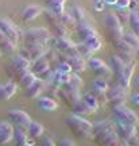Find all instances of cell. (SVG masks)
Masks as SVG:
<instances>
[{
	"label": "cell",
	"instance_id": "6da1fadb",
	"mask_svg": "<svg viewBox=\"0 0 139 146\" xmlns=\"http://www.w3.org/2000/svg\"><path fill=\"white\" fill-rule=\"evenodd\" d=\"M95 142L99 146H119L118 131L112 120H97L93 123L92 134Z\"/></svg>",
	"mask_w": 139,
	"mask_h": 146
},
{
	"label": "cell",
	"instance_id": "7a4b0ae2",
	"mask_svg": "<svg viewBox=\"0 0 139 146\" xmlns=\"http://www.w3.org/2000/svg\"><path fill=\"white\" fill-rule=\"evenodd\" d=\"M65 125L73 133V135L78 138V139L88 138L92 134L93 123L89 122L88 119H85V118H83V116H78V115L74 114L68 115L66 119H65Z\"/></svg>",
	"mask_w": 139,
	"mask_h": 146
},
{
	"label": "cell",
	"instance_id": "3957f363",
	"mask_svg": "<svg viewBox=\"0 0 139 146\" xmlns=\"http://www.w3.org/2000/svg\"><path fill=\"white\" fill-rule=\"evenodd\" d=\"M22 36H23L24 47L34 46V45H43V43L49 45V39L52 36V33L45 27H32V29H28L27 31L23 33Z\"/></svg>",
	"mask_w": 139,
	"mask_h": 146
},
{
	"label": "cell",
	"instance_id": "277c9868",
	"mask_svg": "<svg viewBox=\"0 0 139 146\" xmlns=\"http://www.w3.org/2000/svg\"><path fill=\"white\" fill-rule=\"evenodd\" d=\"M113 115L116 118L118 123H123V125H130L136 127L139 123V116L135 114L131 108H128L126 104H118L112 107Z\"/></svg>",
	"mask_w": 139,
	"mask_h": 146
},
{
	"label": "cell",
	"instance_id": "5b68a950",
	"mask_svg": "<svg viewBox=\"0 0 139 146\" xmlns=\"http://www.w3.org/2000/svg\"><path fill=\"white\" fill-rule=\"evenodd\" d=\"M30 68H31V61H28L27 58L22 57L21 54H19V56H16V57L12 60V62L7 66V74L12 78L19 80L24 73H27L30 70Z\"/></svg>",
	"mask_w": 139,
	"mask_h": 146
},
{
	"label": "cell",
	"instance_id": "8992f818",
	"mask_svg": "<svg viewBox=\"0 0 139 146\" xmlns=\"http://www.w3.org/2000/svg\"><path fill=\"white\" fill-rule=\"evenodd\" d=\"M104 23H105V26H107L109 38L112 39V42L122 38V35H123V33H124L123 25L120 23V21L118 19V16L115 15V12H105Z\"/></svg>",
	"mask_w": 139,
	"mask_h": 146
},
{
	"label": "cell",
	"instance_id": "52a82bcc",
	"mask_svg": "<svg viewBox=\"0 0 139 146\" xmlns=\"http://www.w3.org/2000/svg\"><path fill=\"white\" fill-rule=\"evenodd\" d=\"M0 33L3 34L4 38L12 41L16 45H18V42L21 39V36L23 35L21 33V30L7 18H0Z\"/></svg>",
	"mask_w": 139,
	"mask_h": 146
},
{
	"label": "cell",
	"instance_id": "ba28073f",
	"mask_svg": "<svg viewBox=\"0 0 139 146\" xmlns=\"http://www.w3.org/2000/svg\"><path fill=\"white\" fill-rule=\"evenodd\" d=\"M127 95H128V89H124L120 85L115 84L112 87H109L107 91V99L111 103V107H113L118 104H124Z\"/></svg>",
	"mask_w": 139,
	"mask_h": 146
},
{
	"label": "cell",
	"instance_id": "9c48e42d",
	"mask_svg": "<svg viewBox=\"0 0 139 146\" xmlns=\"http://www.w3.org/2000/svg\"><path fill=\"white\" fill-rule=\"evenodd\" d=\"M87 66H89V68L92 69V70L96 73L97 76H100V77H109V76L112 74L111 68H109L108 65L104 62L103 60H100V58H97V57L88 58Z\"/></svg>",
	"mask_w": 139,
	"mask_h": 146
},
{
	"label": "cell",
	"instance_id": "30bf717a",
	"mask_svg": "<svg viewBox=\"0 0 139 146\" xmlns=\"http://www.w3.org/2000/svg\"><path fill=\"white\" fill-rule=\"evenodd\" d=\"M135 72V60H131V61H127L126 65H124V69L122 74L119 76L118 78V85H120L122 88L124 89H130V83H131V78H132V74Z\"/></svg>",
	"mask_w": 139,
	"mask_h": 146
},
{
	"label": "cell",
	"instance_id": "8fae6325",
	"mask_svg": "<svg viewBox=\"0 0 139 146\" xmlns=\"http://www.w3.org/2000/svg\"><path fill=\"white\" fill-rule=\"evenodd\" d=\"M8 119L11 120L10 123L15 126H19V127H24L27 129V126L30 125L31 122V118L30 115L24 112V111H22V110H11L10 112H8Z\"/></svg>",
	"mask_w": 139,
	"mask_h": 146
},
{
	"label": "cell",
	"instance_id": "7c38bea8",
	"mask_svg": "<svg viewBox=\"0 0 139 146\" xmlns=\"http://www.w3.org/2000/svg\"><path fill=\"white\" fill-rule=\"evenodd\" d=\"M65 62L69 64V66H70V69H72L73 73H76V74H78V73L84 72L85 69H87V62H85V60H84L83 57H80L78 54H73V56H65Z\"/></svg>",
	"mask_w": 139,
	"mask_h": 146
},
{
	"label": "cell",
	"instance_id": "4fadbf2b",
	"mask_svg": "<svg viewBox=\"0 0 139 146\" xmlns=\"http://www.w3.org/2000/svg\"><path fill=\"white\" fill-rule=\"evenodd\" d=\"M60 52L65 53L66 56H73L76 53V43L68 36V38H56V46Z\"/></svg>",
	"mask_w": 139,
	"mask_h": 146
},
{
	"label": "cell",
	"instance_id": "5bb4252c",
	"mask_svg": "<svg viewBox=\"0 0 139 146\" xmlns=\"http://www.w3.org/2000/svg\"><path fill=\"white\" fill-rule=\"evenodd\" d=\"M76 29H77V33H78V35H80V38H81V42H85V41H88L89 38H93V36L99 35V33L96 31L91 25H88L85 22L77 23Z\"/></svg>",
	"mask_w": 139,
	"mask_h": 146
},
{
	"label": "cell",
	"instance_id": "9a60e30c",
	"mask_svg": "<svg viewBox=\"0 0 139 146\" xmlns=\"http://www.w3.org/2000/svg\"><path fill=\"white\" fill-rule=\"evenodd\" d=\"M12 138H14V126L7 120L0 122V145L8 143Z\"/></svg>",
	"mask_w": 139,
	"mask_h": 146
},
{
	"label": "cell",
	"instance_id": "2e32d148",
	"mask_svg": "<svg viewBox=\"0 0 139 146\" xmlns=\"http://www.w3.org/2000/svg\"><path fill=\"white\" fill-rule=\"evenodd\" d=\"M18 91V84L14 81H7V83L0 85V102H7L10 100Z\"/></svg>",
	"mask_w": 139,
	"mask_h": 146
},
{
	"label": "cell",
	"instance_id": "e0dca14e",
	"mask_svg": "<svg viewBox=\"0 0 139 146\" xmlns=\"http://www.w3.org/2000/svg\"><path fill=\"white\" fill-rule=\"evenodd\" d=\"M43 14V8L41 5H36V4H32V5H28L23 10V14H22V18L24 22H31L36 19L39 15Z\"/></svg>",
	"mask_w": 139,
	"mask_h": 146
},
{
	"label": "cell",
	"instance_id": "ac0fdd59",
	"mask_svg": "<svg viewBox=\"0 0 139 146\" xmlns=\"http://www.w3.org/2000/svg\"><path fill=\"white\" fill-rule=\"evenodd\" d=\"M38 106L42 111L45 112H53L58 108V103L56 102V99L53 98H49V96H45V98H41L38 100Z\"/></svg>",
	"mask_w": 139,
	"mask_h": 146
},
{
	"label": "cell",
	"instance_id": "d6986e66",
	"mask_svg": "<svg viewBox=\"0 0 139 146\" xmlns=\"http://www.w3.org/2000/svg\"><path fill=\"white\" fill-rule=\"evenodd\" d=\"M28 134H27V129L24 127H19V126H16L15 129H14V138L12 139H15V143L16 146H24L28 141Z\"/></svg>",
	"mask_w": 139,
	"mask_h": 146
},
{
	"label": "cell",
	"instance_id": "ffe728a7",
	"mask_svg": "<svg viewBox=\"0 0 139 146\" xmlns=\"http://www.w3.org/2000/svg\"><path fill=\"white\" fill-rule=\"evenodd\" d=\"M81 100H83V103L87 106L88 110H89L91 112L97 111V108H99V99H97V96H96L95 94H92V92H85L84 96L81 98Z\"/></svg>",
	"mask_w": 139,
	"mask_h": 146
},
{
	"label": "cell",
	"instance_id": "44dd1931",
	"mask_svg": "<svg viewBox=\"0 0 139 146\" xmlns=\"http://www.w3.org/2000/svg\"><path fill=\"white\" fill-rule=\"evenodd\" d=\"M50 68V64L47 62V61H45L43 58H36L35 61H32L31 62V68H30V72H32L34 74H35V77H38L39 74H41L42 72H45L46 69Z\"/></svg>",
	"mask_w": 139,
	"mask_h": 146
},
{
	"label": "cell",
	"instance_id": "7402d4cb",
	"mask_svg": "<svg viewBox=\"0 0 139 146\" xmlns=\"http://www.w3.org/2000/svg\"><path fill=\"white\" fill-rule=\"evenodd\" d=\"M42 88H43V81H41L39 78H36L35 81L26 89V96L30 98V99H35L42 92Z\"/></svg>",
	"mask_w": 139,
	"mask_h": 146
},
{
	"label": "cell",
	"instance_id": "603a6c76",
	"mask_svg": "<svg viewBox=\"0 0 139 146\" xmlns=\"http://www.w3.org/2000/svg\"><path fill=\"white\" fill-rule=\"evenodd\" d=\"M81 87H83V78L80 77L78 74H76V73L70 74L69 81L65 85H62V88L69 89V91H80Z\"/></svg>",
	"mask_w": 139,
	"mask_h": 146
},
{
	"label": "cell",
	"instance_id": "cb8c5ba5",
	"mask_svg": "<svg viewBox=\"0 0 139 146\" xmlns=\"http://www.w3.org/2000/svg\"><path fill=\"white\" fill-rule=\"evenodd\" d=\"M124 65H126V61H123L118 54H115V56L111 57V66L109 68H111V70H113L115 77H119L122 74V72H123V69H124Z\"/></svg>",
	"mask_w": 139,
	"mask_h": 146
},
{
	"label": "cell",
	"instance_id": "d4e9b609",
	"mask_svg": "<svg viewBox=\"0 0 139 146\" xmlns=\"http://www.w3.org/2000/svg\"><path fill=\"white\" fill-rule=\"evenodd\" d=\"M43 131H45L43 126L35 120H31L30 125L27 126V134H28V137H32V138H41L43 135Z\"/></svg>",
	"mask_w": 139,
	"mask_h": 146
},
{
	"label": "cell",
	"instance_id": "484cf974",
	"mask_svg": "<svg viewBox=\"0 0 139 146\" xmlns=\"http://www.w3.org/2000/svg\"><path fill=\"white\" fill-rule=\"evenodd\" d=\"M128 25L131 33L138 36L139 39V11H131L128 14Z\"/></svg>",
	"mask_w": 139,
	"mask_h": 146
},
{
	"label": "cell",
	"instance_id": "4316f807",
	"mask_svg": "<svg viewBox=\"0 0 139 146\" xmlns=\"http://www.w3.org/2000/svg\"><path fill=\"white\" fill-rule=\"evenodd\" d=\"M70 74H72V73H62V72H58V70H56V72L53 73L52 83L56 84L57 87H62V85H65V84L69 81Z\"/></svg>",
	"mask_w": 139,
	"mask_h": 146
},
{
	"label": "cell",
	"instance_id": "83f0119b",
	"mask_svg": "<svg viewBox=\"0 0 139 146\" xmlns=\"http://www.w3.org/2000/svg\"><path fill=\"white\" fill-rule=\"evenodd\" d=\"M35 80H36L35 74L28 70V72L24 73V74H23V76H22V77L18 80V83H19V85H21L23 89H27V88H28V87L31 85V84L35 81Z\"/></svg>",
	"mask_w": 139,
	"mask_h": 146
},
{
	"label": "cell",
	"instance_id": "f1b7e54d",
	"mask_svg": "<svg viewBox=\"0 0 139 146\" xmlns=\"http://www.w3.org/2000/svg\"><path fill=\"white\" fill-rule=\"evenodd\" d=\"M83 43L92 53H95V52H97V50H100V49H101V43H103V42H101L100 35H97V36H93V38H89L88 41L83 42Z\"/></svg>",
	"mask_w": 139,
	"mask_h": 146
},
{
	"label": "cell",
	"instance_id": "f546056e",
	"mask_svg": "<svg viewBox=\"0 0 139 146\" xmlns=\"http://www.w3.org/2000/svg\"><path fill=\"white\" fill-rule=\"evenodd\" d=\"M69 15L76 21V23H80V22H83L84 18H85V10L81 8L80 5H73L72 8L69 10Z\"/></svg>",
	"mask_w": 139,
	"mask_h": 146
},
{
	"label": "cell",
	"instance_id": "4dcf8cb0",
	"mask_svg": "<svg viewBox=\"0 0 139 146\" xmlns=\"http://www.w3.org/2000/svg\"><path fill=\"white\" fill-rule=\"evenodd\" d=\"M16 49H18L16 43H14L12 41L7 39V38H3V39L0 41V50L3 53H5V54H12Z\"/></svg>",
	"mask_w": 139,
	"mask_h": 146
},
{
	"label": "cell",
	"instance_id": "1f68e13d",
	"mask_svg": "<svg viewBox=\"0 0 139 146\" xmlns=\"http://www.w3.org/2000/svg\"><path fill=\"white\" fill-rule=\"evenodd\" d=\"M72 110H73V114L74 115H78V116H85V115H89V114H92V112H91V111H89V110H88V107L85 104H84L83 103V100L80 99L77 102V103H76V104L73 106L72 107Z\"/></svg>",
	"mask_w": 139,
	"mask_h": 146
},
{
	"label": "cell",
	"instance_id": "d6a6232c",
	"mask_svg": "<svg viewBox=\"0 0 139 146\" xmlns=\"http://www.w3.org/2000/svg\"><path fill=\"white\" fill-rule=\"evenodd\" d=\"M58 21L61 22V25L66 27L68 30H70V29H73V27L77 26L76 21H74L72 16L69 15V12H64V14H62V15L58 18Z\"/></svg>",
	"mask_w": 139,
	"mask_h": 146
},
{
	"label": "cell",
	"instance_id": "836d02e7",
	"mask_svg": "<svg viewBox=\"0 0 139 146\" xmlns=\"http://www.w3.org/2000/svg\"><path fill=\"white\" fill-rule=\"evenodd\" d=\"M93 88H95V91H96L97 94L105 95L109 88V85L104 78H96V80L93 81Z\"/></svg>",
	"mask_w": 139,
	"mask_h": 146
},
{
	"label": "cell",
	"instance_id": "e575fe53",
	"mask_svg": "<svg viewBox=\"0 0 139 146\" xmlns=\"http://www.w3.org/2000/svg\"><path fill=\"white\" fill-rule=\"evenodd\" d=\"M122 39H123L126 43H128L131 47H134V49L139 47V39H138V36L134 35L132 33H123Z\"/></svg>",
	"mask_w": 139,
	"mask_h": 146
},
{
	"label": "cell",
	"instance_id": "d590c367",
	"mask_svg": "<svg viewBox=\"0 0 139 146\" xmlns=\"http://www.w3.org/2000/svg\"><path fill=\"white\" fill-rule=\"evenodd\" d=\"M76 53H77L80 57H87V58H91L92 57V52L88 49L83 42L81 43H76Z\"/></svg>",
	"mask_w": 139,
	"mask_h": 146
},
{
	"label": "cell",
	"instance_id": "8d00e7d4",
	"mask_svg": "<svg viewBox=\"0 0 139 146\" xmlns=\"http://www.w3.org/2000/svg\"><path fill=\"white\" fill-rule=\"evenodd\" d=\"M57 70H58V72H62V73H72V69L69 66V64L65 62V61H61V62L58 64Z\"/></svg>",
	"mask_w": 139,
	"mask_h": 146
},
{
	"label": "cell",
	"instance_id": "74e56055",
	"mask_svg": "<svg viewBox=\"0 0 139 146\" xmlns=\"http://www.w3.org/2000/svg\"><path fill=\"white\" fill-rule=\"evenodd\" d=\"M131 3H132V0H118L116 1V7L119 10H127V8L131 7Z\"/></svg>",
	"mask_w": 139,
	"mask_h": 146
},
{
	"label": "cell",
	"instance_id": "f35d334b",
	"mask_svg": "<svg viewBox=\"0 0 139 146\" xmlns=\"http://www.w3.org/2000/svg\"><path fill=\"white\" fill-rule=\"evenodd\" d=\"M104 8H105V3H104V0H96V1H95V10L97 11V12L104 11Z\"/></svg>",
	"mask_w": 139,
	"mask_h": 146
},
{
	"label": "cell",
	"instance_id": "ab89813d",
	"mask_svg": "<svg viewBox=\"0 0 139 146\" xmlns=\"http://www.w3.org/2000/svg\"><path fill=\"white\" fill-rule=\"evenodd\" d=\"M56 146H76V145H74V142H73L72 139H68V138H65V139H61V141L58 142Z\"/></svg>",
	"mask_w": 139,
	"mask_h": 146
},
{
	"label": "cell",
	"instance_id": "60d3db41",
	"mask_svg": "<svg viewBox=\"0 0 139 146\" xmlns=\"http://www.w3.org/2000/svg\"><path fill=\"white\" fill-rule=\"evenodd\" d=\"M41 146H56V143H54V141H53L52 138L46 137V138H43V139H42Z\"/></svg>",
	"mask_w": 139,
	"mask_h": 146
},
{
	"label": "cell",
	"instance_id": "b9f144b4",
	"mask_svg": "<svg viewBox=\"0 0 139 146\" xmlns=\"http://www.w3.org/2000/svg\"><path fill=\"white\" fill-rule=\"evenodd\" d=\"M43 3H46L47 7L50 8L53 4H56V3H60V1H66V0H42Z\"/></svg>",
	"mask_w": 139,
	"mask_h": 146
},
{
	"label": "cell",
	"instance_id": "7bdbcfd3",
	"mask_svg": "<svg viewBox=\"0 0 139 146\" xmlns=\"http://www.w3.org/2000/svg\"><path fill=\"white\" fill-rule=\"evenodd\" d=\"M116 1H118V0H104L105 5H115L116 4Z\"/></svg>",
	"mask_w": 139,
	"mask_h": 146
},
{
	"label": "cell",
	"instance_id": "ee69618b",
	"mask_svg": "<svg viewBox=\"0 0 139 146\" xmlns=\"http://www.w3.org/2000/svg\"><path fill=\"white\" fill-rule=\"evenodd\" d=\"M132 102H134L135 104H139V92H138V94H135L134 96H132Z\"/></svg>",
	"mask_w": 139,
	"mask_h": 146
},
{
	"label": "cell",
	"instance_id": "f6af8a7d",
	"mask_svg": "<svg viewBox=\"0 0 139 146\" xmlns=\"http://www.w3.org/2000/svg\"><path fill=\"white\" fill-rule=\"evenodd\" d=\"M134 58L139 61V47H136V49L134 50Z\"/></svg>",
	"mask_w": 139,
	"mask_h": 146
},
{
	"label": "cell",
	"instance_id": "bcb514c9",
	"mask_svg": "<svg viewBox=\"0 0 139 146\" xmlns=\"http://www.w3.org/2000/svg\"><path fill=\"white\" fill-rule=\"evenodd\" d=\"M24 146H36V145H35V142L32 141V139H30V138H28V141H27V143Z\"/></svg>",
	"mask_w": 139,
	"mask_h": 146
},
{
	"label": "cell",
	"instance_id": "7dc6e473",
	"mask_svg": "<svg viewBox=\"0 0 139 146\" xmlns=\"http://www.w3.org/2000/svg\"><path fill=\"white\" fill-rule=\"evenodd\" d=\"M3 38H4V36H3V34H1V33H0V41H1V39H3Z\"/></svg>",
	"mask_w": 139,
	"mask_h": 146
},
{
	"label": "cell",
	"instance_id": "c3c4849f",
	"mask_svg": "<svg viewBox=\"0 0 139 146\" xmlns=\"http://www.w3.org/2000/svg\"><path fill=\"white\" fill-rule=\"evenodd\" d=\"M136 83H138V84H139V77H138V78H136Z\"/></svg>",
	"mask_w": 139,
	"mask_h": 146
}]
</instances>
